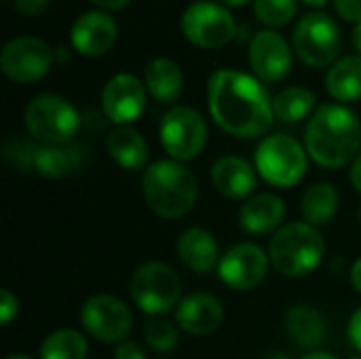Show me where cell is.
<instances>
[{"label":"cell","mask_w":361,"mask_h":359,"mask_svg":"<svg viewBox=\"0 0 361 359\" xmlns=\"http://www.w3.org/2000/svg\"><path fill=\"white\" fill-rule=\"evenodd\" d=\"M207 104L216 125L243 140L264 135L275 118L267 89L237 70H216L209 76Z\"/></svg>","instance_id":"cell-1"},{"label":"cell","mask_w":361,"mask_h":359,"mask_svg":"<svg viewBox=\"0 0 361 359\" xmlns=\"http://www.w3.org/2000/svg\"><path fill=\"white\" fill-rule=\"evenodd\" d=\"M305 144L317 165L328 169L345 167L360 154V118L341 104H324L307 125Z\"/></svg>","instance_id":"cell-2"},{"label":"cell","mask_w":361,"mask_h":359,"mask_svg":"<svg viewBox=\"0 0 361 359\" xmlns=\"http://www.w3.org/2000/svg\"><path fill=\"white\" fill-rule=\"evenodd\" d=\"M144 199L161 218H182L197 203V178L178 161H157L144 171Z\"/></svg>","instance_id":"cell-3"},{"label":"cell","mask_w":361,"mask_h":359,"mask_svg":"<svg viewBox=\"0 0 361 359\" xmlns=\"http://www.w3.org/2000/svg\"><path fill=\"white\" fill-rule=\"evenodd\" d=\"M326 252V243L317 226L307 222L283 224L269 243L273 267L288 277H305L313 273Z\"/></svg>","instance_id":"cell-4"},{"label":"cell","mask_w":361,"mask_h":359,"mask_svg":"<svg viewBox=\"0 0 361 359\" xmlns=\"http://www.w3.org/2000/svg\"><path fill=\"white\" fill-rule=\"evenodd\" d=\"M307 154L298 140L277 133L260 142L256 150V171L271 186L292 188L307 174Z\"/></svg>","instance_id":"cell-5"},{"label":"cell","mask_w":361,"mask_h":359,"mask_svg":"<svg viewBox=\"0 0 361 359\" xmlns=\"http://www.w3.org/2000/svg\"><path fill=\"white\" fill-rule=\"evenodd\" d=\"M129 292L133 303L146 315H165L180 305L182 281L178 273L163 262H146L131 275Z\"/></svg>","instance_id":"cell-6"},{"label":"cell","mask_w":361,"mask_h":359,"mask_svg":"<svg viewBox=\"0 0 361 359\" xmlns=\"http://www.w3.org/2000/svg\"><path fill=\"white\" fill-rule=\"evenodd\" d=\"M25 127L30 135L40 142H47L51 146L66 144L76 135L80 127V116L68 99L55 93H42L27 104Z\"/></svg>","instance_id":"cell-7"},{"label":"cell","mask_w":361,"mask_h":359,"mask_svg":"<svg viewBox=\"0 0 361 359\" xmlns=\"http://www.w3.org/2000/svg\"><path fill=\"white\" fill-rule=\"evenodd\" d=\"M296 55L311 68H326L336 63L343 49V34L336 21L322 11L305 15L294 28L292 36Z\"/></svg>","instance_id":"cell-8"},{"label":"cell","mask_w":361,"mask_h":359,"mask_svg":"<svg viewBox=\"0 0 361 359\" xmlns=\"http://www.w3.org/2000/svg\"><path fill=\"white\" fill-rule=\"evenodd\" d=\"M184 36L199 49H220L233 40L237 25L233 15L218 2H192L182 15Z\"/></svg>","instance_id":"cell-9"},{"label":"cell","mask_w":361,"mask_h":359,"mask_svg":"<svg viewBox=\"0 0 361 359\" xmlns=\"http://www.w3.org/2000/svg\"><path fill=\"white\" fill-rule=\"evenodd\" d=\"M207 125L203 116L188 106L171 108L161 121V144L173 161H190L205 148Z\"/></svg>","instance_id":"cell-10"},{"label":"cell","mask_w":361,"mask_h":359,"mask_svg":"<svg viewBox=\"0 0 361 359\" xmlns=\"http://www.w3.org/2000/svg\"><path fill=\"white\" fill-rule=\"evenodd\" d=\"M133 315L129 307L108 294L91 296L80 309V326L85 332L106 345H121L131 332Z\"/></svg>","instance_id":"cell-11"},{"label":"cell","mask_w":361,"mask_h":359,"mask_svg":"<svg viewBox=\"0 0 361 359\" xmlns=\"http://www.w3.org/2000/svg\"><path fill=\"white\" fill-rule=\"evenodd\" d=\"M55 51L36 36H17L8 40L0 53L2 72L19 85L40 80L53 66Z\"/></svg>","instance_id":"cell-12"},{"label":"cell","mask_w":361,"mask_h":359,"mask_svg":"<svg viewBox=\"0 0 361 359\" xmlns=\"http://www.w3.org/2000/svg\"><path fill=\"white\" fill-rule=\"evenodd\" d=\"M269 256L254 243H239L231 248L218 264V277L235 292L258 288L269 273Z\"/></svg>","instance_id":"cell-13"},{"label":"cell","mask_w":361,"mask_h":359,"mask_svg":"<svg viewBox=\"0 0 361 359\" xmlns=\"http://www.w3.org/2000/svg\"><path fill=\"white\" fill-rule=\"evenodd\" d=\"M146 87L133 74H116L112 76L102 93V110L108 121L118 127L137 121L146 108Z\"/></svg>","instance_id":"cell-14"},{"label":"cell","mask_w":361,"mask_h":359,"mask_svg":"<svg viewBox=\"0 0 361 359\" xmlns=\"http://www.w3.org/2000/svg\"><path fill=\"white\" fill-rule=\"evenodd\" d=\"M247 57L254 74L264 83H281L292 72L290 44L273 30H262L252 38Z\"/></svg>","instance_id":"cell-15"},{"label":"cell","mask_w":361,"mask_h":359,"mask_svg":"<svg viewBox=\"0 0 361 359\" xmlns=\"http://www.w3.org/2000/svg\"><path fill=\"white\" fill-rule=\"evenodd\" d=\"M116 40V21L102 11L80 15L70 32L72 47L85 57L104 55Z\"/></svg>","instance_id":"cell-16"},{"label":"cell","mask_w":361,"mask_h":359,"mask_svg":"<svg viewBox=\"0 0 361 359\" xmlns=\"http://www.w3.org/2000/svg\"><path fill=\"white\" fill-rule=\"evenodd\" d=\"M176 320L180 328L192 336H207L216 332L224 322V309L222 303L205 292L188 294L180 305Z\"/></svg>","instance_id":"cell-17"},{"label":"cell","mask_w":361,"mask_h":359,"mask_svg":"<svg viewBox=\"0 0 361 359\" xmlns=\"http://www.w3.org/2000/svg\"><path fill=\"white\" fill-rule=\"evenodd\" d=\"M178 256L186 269L192 273L205 275L220 264V248L216 237L199 226H192L180 235L178 241Z\"/></svg>","instance_id":"cell-18"},{"label":"cell","mask_w":361,"mask_h":359,"mask_svg":"<svg viewBox=\"0 0 361 359\" xmlns=\"http://www.w3.org/2000/svg\"><path fill=\"white\" fill-rule=\"evenodd\" d=\"M212 182L216 190L226 199H243L250 197L256 188V171L245 159L226 154L214 163Z\"/></svg>","instance_id":"cell-19"},{"label":"cell","mask_w":361,"mask_h":359,"mask_svg":"<svg viewBox=\"0 0 361 359\" xmlns=\"http://www.w3.org/2000/svg\"><path fill=\"white\" fill-rule=\"evenodd\" d=\"M286 218V205L277 195L262 193L252 197L239 212V224L250 235H267L279 231Z\"/></svg>","instance_id":"cell-20"},{"label":"cell","mask_w":361,"mask_h":359,"mask_svg":"<svg viewBox=\"0 0 361 359\" xmlns=\"http://www.w3.org/2000/svg\"><path fill=\"white\" fill-rule=\"evenodd\" d=\"M286 328L292 341L302 349H317L328 336L326 317L311 305H294L286 315Z\"/></svg>","instance_id":"cell-21"},{"label":"cell","mask_w":361,"mask_h":359,"mask_svg":"<svg viewBox=\"0 0 361 359\" xmlns=\"http://www.w3.org/2000/svg\"><path fill=\"white\" fill-rule=\"evenodd\" d=\"M108 152L112 161L127 171H137L146 167L148 154H150L148 142L144 140V135L129 125L116 127L108 135Z\"/></svg>","instance_id":"cell-22"},{"label":"cell","mask_w":361,"mask_h":359,"mask_svg":"<svg viewBox=\"0 0 361 359\" xmlns=\"http://www.w3.org/2000/svg\"><path fill=\"white\" fill-rule=\"evenodd\" d=\"M146 89L163 104H173L182 95L184 76L180 66L169 57H157L146 66Z\"/></svg>","instance_id":"cell-23"},{"label":"cell","mask_w":361,"mask_h":359,"mask_svg":"<svg viewBox=\"0 0 361 359\" xmlns=\"http://www.w3.org/2000/svg\"><path fill=\"white\" fill-rule=\"evenodd\" d=\"M328 93L338 102L361 99V55H347L332 63L326 78Z\"/></svg>","instance_id":"cell-24"},{"label":"cell","mask_w":361,"mask_h":359,"mask_svg":"<svg viewBox=\"0 0 361 359\" xmlns=\"http://www.w3.org/2000/svg\"><path fill=\"white\" fill-rule=\"evenodd\" d=\"M338 205H341L338 190L328 182H319L305 190L300 212H302L307 224L324 226L334 220V216L338 214Z\"/></svg>","instance_id":"cell-25"},{"label":"cell","mask_w":361,"mask_h":359,"mask_svg":"<svg viewBox=\"0 0 361 359\" xmlns=\"http://www.w3.org/2000/svg\"><path fill=\"white\" fill-rule=\"evenodd\" d=\"M317 106V97L313 91L302 87H288L279 91L273 99V112L283 123H298L307 118Z\"/></svg>","instance_id":"cell-26"},{"label":"cell","mask_w":361,"mask_h":359,"mask_svg":"<svg viewBox=\"0 0 361 359\" xmlns=\"http://www.w3.org/2000/svg\"><path fill=\"white\" fill-rule=\"evenodd\" d=\"M34 167L40 176L57 180L74 174L80 165V157L76 148H59V146H44L38 148L34 154Z\"/></svg>","instance_id":"cell-27"},{"label":"cell","mask_w":361,"mask_h":359,"mask_svg":"<svg viewBox=\"0 0 361 359\" xmlns=\"http://www.w3.org/2000/svg\"><path fill=\"white\" fill-rule=\"evenodd\" d=\"M89 345L76 330H57L40 345V359H87Z\"/></svg>","instance_id":"cell-28"},{"label":"cell","mask_w":361,"mask_h":359,"mask_svg":"<svg viewBox=\"0 0 361 359\" xmlns=\"http://www.w3.org/2000/svg\"><path fill=\"white\" fill-rule=\"evenodd\" d=\"M254 11L260 23L269 28H281L296 17L298 2L296 0H254Z\"/></svg>","instance_id":"cell-29"},{"label":"cell","mask_w":361,"mask_h":359,"mask_svg":"<svg viewBox=\"0 0 361 359\" xmlns=\"http://www.w3.org/2000/svg\"><path fill=\"white\" fill-rule=\"evenodd\" d=\"M144 336H146V343L159 353H169L180 345V332L167 320L148 322L144 328Z\"/></svg>","instance_id":"cell-30"},{"label":"cell","mask_w":361,"mask_h":359,"mask_svg":"<svg viewBox=\"0 0 361 359\" xmlns=\"http://www.w3.org/2000/svg\"><path fill=\"white\" fill-rule=\"evenodd\" d=\"M19 313V300L15 294H11L8 290H2L0 294V322L2 326H8Z\"/></svg>","instance_id":"cell-31"},{"label":"cell","mask_w":361,"mask_h":359,"mask_svg":"<svg viewBox=\"0 0 361 359\" xmlns=\"http://www.w3.org/2000/svg\"><path fill=\"white\" fill-rule=\"evenodd\" d=\"M334 6L343 19L361 23V0H334Z\"/></svg>","instance_id":"cell-32"},{"label":"cell","mask_w":361,"mask_h":359,"mask_svg":"<svg viewBox=\"0 0 361 359\" xmlns=\"http://www.w3.org/2000/svg\"><path fill=\"white\" fill-rule=\"evenodd\" d=\"M114 359H146V353H144V349L137 343L123 341L121 345H116Z\"/></svg>","instance_id":"cell-33"},{"label":"cell","mask_w":361,"mask_h":359,"mask_svg":"<svg viewBox=\"0 0 361 359\" xmlns=\"http://www.w3.org/2000/svg\"><path fill=\"white\" fill-rule=\"evenodd\" d=\"M49 2H51V0H15V6H17V11H19L21 15L34 17V15H40Z\"/></svg>","instance_id":"cell-34"},{"label":"cell","mask_w":361,"mask_h":359,"mask_svg":"<svg viewBox=\"0 0 361 359\" xmlns=\"http://www.w3.org/2000/svg\"><path fill=\"white\" fill-rule=\"evenodd\" d=\"M349 341H351V345L361 353V309H357L351 315V322H349Z\"/></svg>","instance_id":"cell-35"},{"label":"cell","mask_w":361,"mask_h":359,"mask_svg":"<svg viewBox=\"0 0 361 359\" xmlns=\"http://www.w3.org/2000/svg\"><path fill=\"white\" fill-rule=\"evenodd\" d=\"M349 180L353 184V188L361 193V152L355 157V161L351 163V171H349Z\"/></svg>","instance_id":"cell-36"},{"label":"cell","mask_w":361,"mask_h":359,"mask_svg":"<svg viewBox=\"0 0 361 359\" xmlns=\"http://www.w3.org/2000/svg\"><path fill=\"white\" fill-rule=\"evenodd\" d=\"M91 2L104 11H118V8H125L131 0H91Z\"/></svg>","instance_id":"cell-37"},{"label":"cell","mask_w":361,"mask_h":359,"mask_svg":"<svg viewBox=\"0 0 361 359\" xmlns=\"http://www.w3.org/2000/svg\"><path fill=\"white\" fill-rule=\"evenodd\" d=\"M351 284H353V288L361 294V258L353 264V269H351Z\"/></svg>","instance_id":"cell-38"},{"label":"cell","mask_w":361,"mask_h":359,"mask_svg":"<svg viewBox=\"0 0 361 359\" xmlns=\"http://www.w3.org/2000/svg\"><path fill=\"white\" fill-rule=\"evenodd\" d=\"M55 61H59V63H68L70 61V49H68V44H59L55 49Z\"/></svg>","instance_id":"cell-39"},{"label":"cell","mask_w":361,"mask_h":359,"mask_svg":"<svg viewBox=\"0 0 361 359\" xmlns=\"http://www.w3.org/2000/svg\"><path fill=\"white\" fill-rule=\"evenodd\" d=\"M300 359H336L332 353H326V351H311V353H307L305 358Z\"/></svg>","instance_id":"cell-40"},{"label":"cell","mask_w":361,"mask_h":359,"mask_svg":"<svg viewBox=\"0 0 361 359\" xmlns=\"http://www.w3.org/2000/svg\"><path fill=\"white\" fill-rule=\"evenodd\" d=\"M351 38H353V47L357 49V53L361 55V23L355 25V30H353V36H351Z\"/></svg>","instance_id":"cell-41"},{"label":"cell","mask_w":361,"mask_h":359,"mask_svg":"<svg viewBox=\"0 0 361 359\" xmlns=\"http://www.w3.org/2000/svg\"><path fill=\"white\" fill-rule=\"evenodd\" d=\"M220 2H224L226 6H243V4H247L250 0H220Z\"/></svg>","instance_id":"cell-42"},{"label":"cell","mask_w":361,"mask_h":359,"mask_svg":"<svg viewBox=\"0 0 361 359\" xmlns=\"http://www.w3.org/2000/svg\"><path fill=\"white\" fill-rule=\"evenodd\" d=\"M302 2H307L309 6H326L328 4V0H302Z\"/></svg>","instance_id":"cell-43"},{"label":"cell","mask_w":361,"mask_h":359,"mask_svg":"<svg viewBox=\"0 0 361 359\" xmlns=\"http://www.w3.org/2000/svg\"><path fill=\"white\" fill-rule=\"evenodd\" d=\"M6 359H32V358H27V355H23V353H15V355H8Z\"/></svg>","instance_id":"cell-44"},{"label":"cell","mask_w":361,"mask_h":359,"mask_svg":"<svg viewBox=\"0 0 361 359\" xmlns=\"http://www.w3.org/2000/svg\"><path fill=\"white\" fill-rule=\"evenodd\" d=\"M267 359H288L283 353H273V355H269Z\"/></svg>","instance_id":"cell-45"},{"label":"cell","mask_w":361,"mask_h":359,"mask_svg":"<svg viewBox=\"0 0 361 359\" xmlns=\"http://www.w3.org/2000/svg\"><path fill=\"white\" fill-rule=\"evenodd\" d=\"M351 359H361V355H357V358H351Z\"/></svg>","instance_id":"cell-46"},{"label":"cell","mask_w":361,"mask_h":359,"mask_svg":"<svg viewBox=\"0 0 361 359\" xmlns=\"http://www.w3.org/2000/svg\"><path fill=\"white\" fill-rule=\"evenodd\" d=\"M360 222H361V209H360Z\"/></svg>","instance_id":"cell-47"}]
</instances>
